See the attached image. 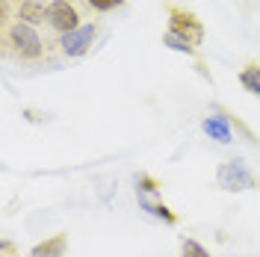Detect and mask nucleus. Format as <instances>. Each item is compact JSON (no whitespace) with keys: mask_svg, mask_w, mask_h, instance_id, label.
Listing matches in <instances>:
<instances>
[{"mask_svg":"<svg viewBox=\"0 0 260 257\" xmlns=\"http://www.w3.org/2000/svg\"><path fill=\"white\" fill-rule=\"evenodd\" d=\"M6 39H9V45L15 48V53L21 59H39L42 50H45L39 33L32 30L27 21H15V24L9 27V33H6Z\"/></svg>","mask_w":260,"mask_h":257,"instance_id":"1","label":"nucleus"},{"mask_svg":"<svg viewBox=\"0 0 260 257\" xmlns=\"http://www.w3.org/2000/svg\"><path fill=\"white\" fill-rule=\"evenodd\" d=\"M216 180H219V186L228 189V192H243V189H251V186H254V177L245 169L243 160L222 163L219 172H216Z\"/></svg>","mask_w":260,"mask_h":257,"instance_id":"2","label":"nucleus"},{"mask_svg":"<svg viewBox=\"0 0 260 257\" xmlns=\"http://www.w3.org/2000/svg\"><path fill=\"white\" fill-rule=\"evenodd\" d=\"M169 30L186 36L192 45H201V39H204L201 21H198L192 12H183V9H178V6H169Z\"/></svg>","mask_w":260,"mask_h":257,"instance_id":"3","label":"nucleus"},{"mask_svg":"<svg viewBox=\"0 0 260 257\" xmlns=\"http://www.w3.org/2000/svg\"><path fill=\"white\" fill-rule=\"evenodd\" d=\"M77 21H80V15H77V9H74L71 0H53L48 6V24L53 30H59L62 36L77 30Z\"/></svg>","mask_w":260,"mask_h":257,"instance_id":"4","label":"nucleus"},{"mask_svg":"<svg viewBox=\"0 0 260 257\" xmlns=\"http://www.w3.org/2000/svg\"><path fill=\"white\" fill-rule=\"evenodd\" d=\"M95 36H98L95 24H83V27H77V30L65 33L62 42H59V45H62V53H65V56H83L86 50L92 48Z\"/></svg>","mask_w":260,"mask_h":257,"instance_id":"5","label":"nucleus"},{"mask_svg":"<svg viewBox=\"0 0 260 257\" xmlns=\"http://www.w3.org/2000/svg\"><path fill=\"white\" fill-rule=\"evenodd\" d=\"M65 245H68V237H65V234H56V237H50V240L39 242L30 251V257H62Z\"/></svg>","mask_w":260,"mask_h":257,"instance_id":"6","label":"nucleus"},{"mask_svg":"<svg viewBox=\"0 0 260 257\" xmlns=\"http://www.w3.org/2000/svg\"><path fill=\"white\" fill-rule=\"evenodd\" d=\"M45 18H48V6L42 0H24L21 9H18V21H27V24L45 21Z\"/></svg>","mask_w":260,"mask_h":257,"instance_id":"7","label":"nucleus"},{"mask_svg":"<svg viewBox=\"0 0 260 257\" xmlns=\"http://www.w3.org/2000/svg\"><path fill=\"white\" fill-rule=\"evenodd\" d=\"M204 133L216 139V142H231V127H228V121L222 115H210L207 121H204Z\"/></svg>","mask_w":260,"mask_h":257,"instance_id":"8","label":"nucleus"},{"mask_svg":"<svg viewBox=\"0 0 260 257\" xmlns=\"http://www.w3.org/2000/svg\"><path fill=\"white\" fill-rule=\"evenodd\" d=\"M162 45L172 50H178V53H186V56H192L195 53V45L186 39V36H180V33L175 30H166V36H162Z\"/></svg>","mask_w":260,"mask_h":257,"instance_id":"9","label":"nucleus"},{"mask_svg":"<svg viewBox=\"0 0 260 257\" xmlns=\"http://www.w3.org/2000/svg\"><path fill=\"white\" fill-rule=\"evenodd\" d=\"M240 83L245 86V92L260 98V65H248L243 74H240Z\"/></svg>","mask_w":260,"mask_h":257,"instance_id":"10","label":"nucleus"},{"mask_svg":"<svg viewBox=\"0 0 260 257\" xmlns=\"http://www.w3.org/2000/svg\"><path fill=\"white\" fill-rule=\"evenodd\" d=\"M142 204H145V210H151V213H154V216H160V219H166V222H172V225H175V222H178V216H175V213H172V210L166 207V204H151V201H148V198H142Z\"/></svg>","mask_w":260,"mask_h":257,"instance_id":"11","label":"nucleus"},{"mask_svg":"<svg viewBox=\"0 0 260 257\" xmlns=\"http://www.w3.org/2000/svg\"><path fill=\"white\" fill-rule=\"evenodd\" d=\"M183 257H210L204 245H198L195 240H186L183 242Z\"/></svg>","mask_w":260,"mask_h":257,"instance_id":"12","label":"nucleus"},{"mask_svg":"<svg viewBox=\"0 0 260 257\" xmlns=\"http://www.w3.org/2000/svg\"><path fill=\"white\" fill-rule=\"evenodd\" d=\"M136 189H139V195H148V192H157L160 186H157V180H151L148 175H139L136 177Z\"/></svg>","mask_w":260,"mask_h":257,"instance_id":"13","label":"nucleus"},{"mask_svg":"<svg viewBox=\"0 0 260 257\" xmlns=\"http://www.w3.org/2000/svg\"><path fill=\"white\" fill-rule=\"evenodd\" d=\"M92 9H98V12H110V9H115V6H121V0H86Z\"/></svg>","mask_w":260,"mask_h":257,"instance_id":"14","label":"nucleus"}]
</instances>
